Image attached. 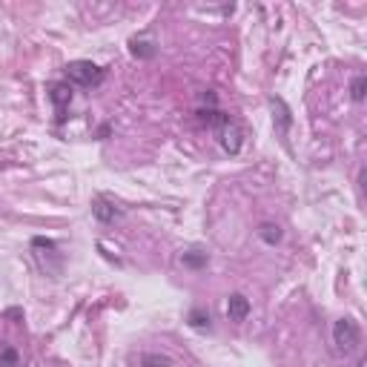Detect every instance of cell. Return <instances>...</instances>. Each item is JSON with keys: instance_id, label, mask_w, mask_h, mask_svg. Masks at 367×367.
Masks as SVG:
<instances>
[{"instance_id": "52a82bcc", "label": "cell", "mask_w": 367, "mask_h": 367, "mask_svg": "<svg viewBox=\"0 0 367 367\" xmlns=\"http://www.w3.org/2000/svg\"><path fill=\"white\" fill-rule=\"evenodd\" d=\"M227 316H229V321H244L250 316V301L241 293H233L227 299Z\"/></svg>"}, {"instance_id": "3957f363", "label": "cell", "mask_w": 367, "mask_h": 367, "mask_svg": "<svg viewBox=\"0 0 367 367\" xmlns=\"http://www.w3.org/2000/svg\"><path fill=\"white\" fill-rule=\"evenodd\" d=\"M333 341H336V347H339V353H353L356 347H359V341H361V330H359V324L353 321V319H339L336 324H333Z\"/></svg>"}, {"instance_id": "9c48e42d", "label": "cell", "mask_w": 367, "mask_h": 367, "mask_svg": "<svg viewBox=\"0 0 367 367\" xmlns=\"http://www.w3.org/2000/svg\"><path fill=\"white\" fill-rule=\"evenodd\" d=\"M129 52L135 57H152L158 49H156V41H147V37H132V41H129Z\"/></svg>"}, {"instance_id": "5bb4252c", "label": "cell", "mask_w": 367, "mask_h": 367, "mask_svg": "<svg viewBox=\"0 0 367 367\" xmlns=\"http://www.w3.org/2000/svg\"><path fill=\"white\" fill-rule=\"evenodd\" d=\"M141 364L144 367H169V359L167 356H141Z\"/></svg>"}, {"instance_id": "30bf717a", "label": "cell", "mask_w": 367, "mask_h": 367, "mask_svg": "<svg viewBox=\"0 0 367 367\" xmlns=\"http://www.w3.org/2000/svg\"><path fill=\"white\" fill-rule=\"evenodd\" d=\"M258 238H261L264 244H270V247L279 244V241H281V227H279V224H261V227H258Z\"/></svg>"}, {"instance_id": "ba28073f", "label": "cell", "mask_w": 367, "mask_h": 367, "mask_svg": "<svg viewBox=\"0 0 367 367\" xmlns=\"http://www.w3.org/2000/svg\"><path fill=\"white\" fill-rule=\"evenodd\" d=\"M270 106H273V121L279 124V132H281V135H287L290 124H293V118H290V109L284 106V101H281V98H273V101H270Z\"/></svg>"}, {"instance_id": "2e32d148", "label": "cell", "mask_w": 367, "mask_h": 367, "mask_svg": "<svg viewBox=\"0 0 367 367\" xmlns=\"http://www.w3.org/2000/svg\"><path fill=\"white\" fill-rule=\"evenodd\" d=\"M356 367H367V361H364V359H361V361H359V364H356Z\"/></svg>"}, {"instance_id": "7c38bea8", "label": "cell", "mask_w": 367, "mask_h": 367, "mask_svg": "<svg viewBox=\"0 0 367 367\" xmlns=\"http://www.w3.org/2000/svg\"><path fill=\"white\" fill-rule=\"evenodd\" d=\"M364 89H367V78H364V75H356L353 84H350V98H353L356 104L364 101Z\"/></svg>"}, {"instance_id": "8fae6325", "label": "cell", "mask_w": 367, "mask_h": 367, "mask_svg": "<svg viewBox=\"0 0 367 367\" xmlns=\"http://www.w3.org/2000/svg\"><path fill=\"white\" fill-rule=\"evenodd\" d=\"M181 261H184V267H192V270H201V267H207L209 256H207V253H201V250H187V253L181 256Z\"/></svg>"}, {"instance_id": "277c9868", "label": "cell", "mask_w": 367, "mask_h": 367, "mask_svg": "<svg viewBox=\"0 0 367 367\" xmlns=\"http://www.w3.org/2000/svg\"><path fill=\"white\" fill-rule=\"evenodd\" d=\"M32 250H35V258H37V264H41V270L46 276H49V258L64 261L61 250H57V244L52 238H32Z\"/></svg>"}, {"instance_id": "7a4b0ae2", "label": "cell", "mask_w": 367, "mask_h": 367, "mask_svg": "<svg viewBox=\"0 0 367 367\" xmlns=\"http://www.w3.org/2000/svg\"><path fill=\"white\" fill-rule=\"evenodd\" d=\"M104 78H106V69H101L98 64H92V61H72V64H66V81L75 84V86L92 89V86H101Z\"/></svg>"}, {"instance_id": "4fadbf2b", "label": "cell", "mask_w": 367, "mask_h": 367, "mask_svg": "<svg viewBox=\"0 0 367 367\" xmlns=\"http://www.w3.org/2000/svg\"><path fill=\"white\" fill-rule=\"evenodd\" d=\"M189 327H196V330H204V327H209V313H204V310H192L189 313Z\"/></svg>"}, {"instance_id": "9a60e30c", "label": "cell", "mask_w": 367, "mask_h": 367, "mask_svg": "<svg viewBox=\"0 0 367 367\" xmlns=\"http://www.w3.org/2000/svg\"><path fill=\"white\" fill-rule=\"evenodd\" d=\"M0 367H17V353L12 347H6V350L0 353Z\"/></svg>"}, {"instance_id": "6da1fadb", "label": "cell", "mask_w": 367, "mask_h": 367, "mask_svg": "<svg viewBox=\"0 0 367 367\" xmlns=\"http://www.w3.org/2000/svg\"><path fill=\"white\" fill-rule=\"evenodd\" d=\"M201 118L212 126V132H216V141H218V147L227 152V156H236V152H241L244 132H241V126L233 118H229V115L216 112V109H207V112H201Z\"/></svg>"}, {"instance_id": "5b68a950", "label": "cell", "mask_w": 367, "mask_h": 367, "mask_svg": "<svg viewBox=\"0 0 367 367\" xmlns=\"http://www.w3.org/2000/svg\"><path fill=\"white\" fill-rule=\"evenodd\" d=\"M92 216L98 218L101 224H115V221H118V218L124 216V212H121L118 207H115L112 201H106L104 196H98V198L92 201Z\"/></svg>"}, {"instance_id": "8992f818", "label": "cell", "mask_w": 367, "mask_h": 367, "mask_svg": "<svg viewBox=\"0 0 367 367\" xmlns=\"http://www.w3.org/2000/svg\"><path fill=\"white\" fill-rule=\"evenodd\" d=\"M49 101H52L55 109H57V121H64V118H66V109H69V104H72V89H69L66 84H55V86L49 89Z\"/></svg>"}]
</instances>
